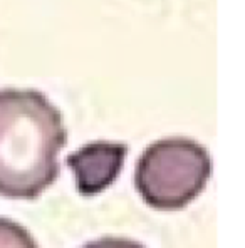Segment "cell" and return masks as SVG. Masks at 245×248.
Listing matches in <instances>:
<instances>
[{"instance_id": "1", "label": "cell", "mask_w": 245, "mask_h": 248, "mask_svg": "<svg viewBox=\"0 0 245 248\" xmlns=\"http://www.w3.org/2000/svg\"><path fill=\"white\" fill-rule=\"evenodd\" d=\"M67 143L61 111L34 89H0V196L35 200L56 183Z\"/></svg>"}, {"instance_id": "2", "label": "cell", "mask_w": 245, "mask_h": 248, "mask_svg": "<svg viewBox=\"0 0 245 248\" xmlns=\"http://www.w3.org/2000/svg\"><path fill=\"white\" fill-rule=\"evenodd\" d=\"M212 158L200 143L183 136L151 143L134 166V186L148 206L175 211L188 206L207 188Z\"/></svg>"}, {"instance_id": "3", "label": "cell", "mask_w": 245, "mask_h": 248, "mask_svg": "<svg viewBox=\"0 0 245 248\" xmlns=\"http://www.w3.org/2000/svg\"><path fill=\"white\" fill-rule=\"evenodd\" d=\"M128 146L114 141H93L65 158L76 188L82 196H94L109 188L121 174Z\"/></svg>"}, {"instance_id": "4", "label": "cell", "mask_w": 245, "mask_h": 248, "mask_svg": "<svg viewBox=\"0 0 245 248\" xmlns=\"http://www.w3.org/2000/svg\"><path fill=\"white\" fill-rule=\"evenodd\" d=\"M0 248H39V245L27 228L9 218H0Z\"/></svg>"}, {"instance_id": "5", "label": "cell", "mask_w": 245, "mask_h": 248, "mask_svg": "<svg viewBox=\"0 0 245 248\" xmlns=\"http://www.w3.org/2000/svg\"><path fill=\"white\" fill-rule=\"evenodd\" d=\"M81 248H146V247L134 242V240L123 238V236H104V238L86 243Z\"/></svg>"}]
</instances>
